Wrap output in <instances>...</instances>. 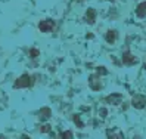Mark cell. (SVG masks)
<instances>
[{"instance_id":"cell-1","label":"cell","mask_w":146,"mask_h":139,"mask_svg":"<svg viewBox=\"0 0 146 139\" xmlns=\"http://www.w3.org/2000/svg\"><path fill=\"white\" fill-rule=\"evenodd\" d=\"M33 77L30 74H22L18 80L13 83V88L15 89H25V88H31L33 86Z\"/></svg>"},{"instance_id":"cell-2","label":"cell","mask_w":146,"mask_h":139,"mask_svg":"<svg viewBox=\"0 0 146 139\" xmlns=\"http://www.w3.org/2000/svg\"><path fill=\"white\" fill-rule=\"evenodd\" d=\"M89 86H90L92 90H100L104 88V84L100 82V76L99 74H92L89 77Z\"/></svg>"},{"instance_id":"cell-3","label":"cell","mask_w":146,"mask_h":139,"mask_svg":"<svg viewBox=\"0 0 146 139\" xmlns=\"http://www.w3.org/2000/svg\"><path fill=\"white\" fill-rule=\"evenodd\" d=\"M123 101H124V95H121V93H112L105 98V102L109 104V105H119Z\"/></svg>"},{"instance_id":"cell-4","label":"cell","mask_w":146,"mask_h":139,"mask_svg":"<svg viewBox=\"0 0 146 139\" xmlns=\"http://www.w3.org/2000/svg\"><path fill=\"white\" fill-rule=\"evenodd\" d=\"M106 138L108 139H124V133L119 127L106 129Z\"/></svg>"},{"instance_id":"cell-5","label":"cell","mask_w":146,"mask_h":139,"mask_svg":"<svg viewBox=\"0 0 146 139\" xmlns=\"http://www.w3.org/2000/svg\"><path fill=\"white\" fill-rule=\"evenodd\" d=\"M137 62H139V59H137L131 52H124L123 53V64L127 65V67H131V65H136Z\"/></svg>"},{"instance_id":"cell-6","label":"cell","mask_w":146,"mask_h":139,"mask_svg":"<svg viewBox=\"0 0 146 139\" xmlns=\"http://www.w3.org/2000/svg\"><path fill=\"white\" fill-rule=\"evenodd\" d=\"M131 105L136 110L145 108V105H146V96H143V95H136V96L133 98V101H131Z\"/></svg>"},{"instance_id":"cell-7","label":"cell","mask_w":146,"mask_h":139,"mask_svg":"<svg viewBox=\"0 0 146 139\" xmlns=\"http://www.w3.org/2000/svg\"><path fill=\"white\" fill-rule=\"evenodd\" d=\"M38 28L41 33H49V31H52L55 28V22L52 19H44V21H41L38 24Z\"/></svg>"},{"instance_id":"cell-8","label":"cell","mask_w":146,"mask_h":139,"mask_svg":"<svg viewBox=\"0 0 146 139\" xmlns=\"http://www.w3.org/2000/svg\"><path fill=\"white\" fill-rule=\"evenodd\" d=\"M136 15L139 16V18H145V16H146V0H145V2H142L139 6H137Z\"/></svg>"},{"instance_id":"cell-9","label":"cell","mask_w":146,"mask_h":139,"mask_svg":"<svg viewBox=\"0 0 146 139\" xmlns=\"http://www.w3.org/2000/svg\"><path fill=\"white\" fill-rule=\"evenodd\" d=\"M86 21L89 24H94V21H96V11L90 7V9L86 12Z\"/></svg>"},{"instance_id":"cell-10","label":"cell","mask_w":146,"mask_h":139,"mask_svg":"<svg viewBox=\"0 0 146 139\" xmlns=\"http://www.w3.org/2000/svg\"><path fill=\"white\" fill-rule=\"evenodd\" d=\"M117 36H118V34H117V31H115V30H108L105 39H106V41H108V43H115Z\"/></svg>"},{"instance_id":"cell-11","label":"cell","mask_w":146,"mask_h":139,"mask_svg":"<svg viewBox=\"0 0 146 139\" xmlns=\"http://www.w3.org/2000/svg\"><path fill=\"white\" fill-rule=\"evenodd\" d=\"M38 114H40L41 120H47L50 117V114H52V111H50V108H43V110H40Z\"/></svg>"},{"instance_id":"cell-12","label":"cell","mask_w":146,"mask_h":139,"mask_svg":"<svg viewBox=\"0 0 146 139\" xmlns=\"http://www.w3.org/2000/svg\"><path fill=\"white\" fill-rule=\"evenodd\" d=\"M74 135L71 130H65V132H62L61 135H59V139H72Z\"/></svg>"},{"instance_id":"cell-13","label":"cell","mask_w":146,"mask_h":139,"mask_svg":"<svg viewBox=\"0 0 146 139\" xmlns=\"http://www.w3.org/2000/svg\"><path fill=\"white\" fill-rule=\"evenodd\" d=\"M74 123H75L77 126H78L80 129H83V127H84V124L81 123V120H80V116H77V114L74 116Z\"/></svg>"},{"instance_id":"cell-14","label":"cell","mask_w":146,"mask_h":139,"mask_svg":"<svg viewBox=\"0 0 146 139\" xmlns=\"http://www.w3.org/2000/svg\"><path fill=\"white\" fill-rule=\"evenodd\" d=\"M40 132H41V133H49V132H50V126H49V124H43V126L40 127Z\"/></svg>"},{"instance_id":"cell-15","label":"cell","mask_w":146,"mask_h":139,"mask_svg":"<svg viewBox=\"0 0 146 139\" xmlns=\"http://www.w3.org/2000/svg\"><path fill=\"white\" fill-rule=\"evenodd\" d=\"M98 74H99V76H100V74H102V76H106V74H108V71H106V70H105L104 67H100V68H98Z\"/></svg>"},{"instance_id":"cell-16","label":"cell","mask_w":146,"mask_h":139,"mask_svg":"<svg viewBox=\"0 0 146 139\" xmlns=\"http://www.w3.org/2000/svg\"><path fill=\"white\" fill-rule=\"evenodd\" d=\"M30 55H31V58H37V56H38V50H37V49H33V50L30 52Z\"/></svg>"},{"instance_id":"cell-17","label":"cell","mask_w":146,"mask_h":139,"mask_svg":"<svg viewBox=\"0 0 146 139\" xmlns=\"http://www.w3.org/2000/svg\"><path fill=\"white\" fill-rule=\"evenodd\" d=\"M99 116L100 117H106V110H104V108L99 110Z\"/></svg>"},{"instance_id":"cell-18","label":"cell","mask_w":146,"mask_h":139,"mask_svg":"<svg viewBox=\"0 0 146 139\" xmlns=\"http://www.w3.org/2000/svg\"><path fill=\"white\" fill-rule=\"evenodd\" d=\"M22 139H30V138H28L27 135H24V136H22Z\"/></svg>"}]
</instances>
